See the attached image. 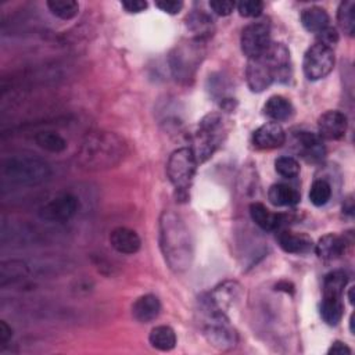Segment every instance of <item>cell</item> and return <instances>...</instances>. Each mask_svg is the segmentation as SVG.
<instances>
[{
	"label": "cell",
	"mask_w": 355,
	"mask_h": 355,
	"mask_svg": "<svg viewBox=\"0 0 355 355\" xmlns=\"http://www.w3.org/2000/svg\"><path fill=\"white\" fill-rule=\"evenodd\" d=\"M149 341L153 348L158 351H171L176 345V333L167 325H160L152 329Z\"/></svg>",
	"instance_id": "603a6c76"
},
{
	"label": "cell",
	"mask_w": 355,
	"mask_h": 355,
	"mask_svg": "<svg viewBox=\"0 0 355 355\" xmlns=\"http://www.w3.org/2000/svg\"><path fill=\"white\" fill-rule=\"evenodd\" d=\"M277 243L289 254H307L313 248V243L307 235L291 230H282L277 235Z\"/></svg>",
	"instance_id": "ac0fdd59"
},
{
	"label": "cell",
	"mask_w": 355,
	"mask_h": 355,
	"mask_svg": "<svg viewBox=\"0 0 355 355\" xmlns=\"http://www.w3.org/2000/svg\"><path fill=\"white\" fill-rule=\"evenodd\" d=\"M210 8L215 15L226 17L232 15V12L236 9V3L229 2V0H211Z\"/></svg>",
	"instance_id": "e575fe53"
},
{
	"label": "cell",
	"mask_w": 355,
	"mask_h": 355,
	"mask_svg": "<svg viewBox=\"0 0 355 355\" xmlns=\"http://www.w3.org/2000/svg\"><path fill=\"white\" fill-rule=\"evenodd\" d=\"M334 52L320 44L311 46L302 62V70L309 81H319L326 78L334 69Z\"/></svg>",
	"instance_id": "9c48e42d"
},
{
	"label": "cell",
	"mask_w": 355,
	"mask_h": 355,
	"mask_svg": "<svg viewBox=\"0 0 355 355\" xmlns=\"http://www.w3.org/2000/svg\"><path fill=\"white\" fill-rule=\"evenodd\" d=\"M331 197V186L325 179H318L311 185L309 200L315 207H323Z\"/></svg>",
	"instance_id": "4dcf8cb0"
},
{
	"label": "cell",
	"mask_w": 355,
	"mask_h": 355,
	"mask_svg": "<svg viewBox=\"0 0 355 355\" xmlns=\"http://www.w3.org/2000/svg\"><path fill=\"white\" fill-rule=\"evenodd\" d=\"M48 8L62 20H73L80 12V5L74 0H49Z\"/></svg>",
	"instance_id": "f546056e"
},
{
	"label": "cell",
	"mask_w": 355,
	"mask_h": 355,
	"mask_svg": "<svg viewBox=\"0 0 355 355\" xmlns=\"http://www.w3.org/2000/svg\"><path fill=\"white\" fill-rule=\"evenodd\" d=\"M251 219L266 232L275 230L280 225V215L269 211L262 203H253L250 206Z\"/></svg>",
	"instance_id": "7402d4cb"
},
{
	"label": "cell",
	"mask_w": 355,
	"mask_h": 355,
	"mask_svg": "<svg viewBox=\"0 0 355 355\" xmlns=\"http://www.w3.org/2000/svg\"><path fill=\"white\" fill-rule=\"evenodd\" d=\"M226 134L228 129L225 120L217 113L208 114L200 121L193 138V146L190 147L199 164L206 163L214 156L225 140Z\"/></svg>",
	"instance_id": "5b68a950"
},
{
	"label": "cell",
	"mask_w": 355,
	"mask_h": 355,
	"mask_svg": "<svg viewBox=\"0 0 355 355\" xmlns=\"http://www.w3.org/2000/svg\"><path fill=\"white\" fill-rule=\"evenodd\" d=\"M344 305L341 302V298L334 297H323L320 304V316L325 323L329 326H336L343 318Z\"/></svg>",
	"instance_id": "484cf974"
},
{
	"label": "cell",
	"mask_w": 355,
	"mask_h": 355,
	"mask_svg": "<svg viewBox=\"0 0 355 355\" xmlns=\"http://www.w3.org/2000/svg\"><path fill=\"white\" fill-rule=\"evenodd\" d=\"M271 44V28L266 21L253 23L242 33L240 45L248 60L262 56L269 49Z\"/></svg>",
	"instance_id": "30bf717a"
},
{
	"label": "cell",
	"mask_w": 355,
	"mask_h": 355,
	"mask_svg": "<svg viewBox=\"0 0 355 355\" xmlns=\"http://www.w3.org/2000/svg\"><path fill=\"white\" fill-rule=\"evenodd\" d=\"M27 273V266L23 262L19 261H9L3 262L0 266V279H2V284L6 283V280H16Z\"/></svg>",
	"instance_id": "1f68e13d"
},
{
	"label": "cell",
	"mask_w": 355,
	"mask_h": 355,
	"mask_svg": "<svg viewBox=\"0 0 355 355\" xmlns=\"http://www.w3.org/2000/svg\"><path fill=\"white\" fill-rule=\"evenodd\" d=\"M301 24L302 27L309 31V33H320L322 30H325L326 27H329V16L326 13L325 9L322 8H309L302 10L301 13Z\"/></svg>",
	"instance_id": "cb8c5ba5"
},
{
	"label": "cell",
	"mask_w": 355,
	"mask_h": 355,
	"mask_svg": "<svg viewBox=\"0 0 355 355\" xmlns=\"http://www.w3.org/2000/svg\"><path fill=\"white\" fill-rule=\"evenodd\" d=\"M128 154V143L114 132H92L77 153V164L85 171H104L118 165Z\"/></svg>",
	"instance_id": "7a4b0ae2"
},
{
	"label": "cell",
	"mask_w": 355,
	"mask_h": 355,
	"mask_svg": "<svg viewBox=\"0 0 355 355\" xmlns=\"http://www.w3.org/2000/svg\"><path fill=\"white\" fill-rule=\"evenodd\" d=\"M2 175L17 185L37 186L49 181L52 170L49 164L39 157L16 154L3 161Z\"/></svg>",
	"instance_id": "277c9868"
},
{
	"label": "cell",
	"mask_w": 355,
	"mask_h": 355,
	"mask_svg": "<svg viewBox=\"0 0 355 355\" xmlns=\"http://www.w3.org/2000/svg\"><path fill=\"white\" fill-rule=\"evenodd\" d=\"M297 152L307 161H320L325 157V146L322 138L312 132H297L294 135Z\"/></svg>",
	"instance_id": "9a60e30c"
},
{
	"label": "cell",
	"mask_w": 355,
	"mask_h": 355,
	"mask_svg": "<svg viewBox=\"0 0 355 355\" xmlns=\"http://www.w3.org/2000/svg\"><path fill=\"white\" fill-rule=\"evenodd\" d=\"M35 142L41 149L51 153H63L67 149L66 139L62 135L52 131L39 132L35 136Z\"/></svg>",
	"instance_id": "83f0119b"
},
{
	"label": "cell",
	"mask_w": 355,
	"mask_h": 355,
	"mask_svg": "<svg viewBox=\"0 0 355 355\" xmlns=\"http://www.w3.org/2000/svg\"><path fill=\"white\" fill-rule=\"evenodd\" d=\"M269 201L276 207H293L300 203V193L284 183H276L269 188Z\"/></svg>",
	"instance_id": "44dd1931"
},
{
	"label": "cell",
	"mask_w": 355,
	"mask_h": 355,
	"mask_svg": "<svg viewBox=\"0 0 355 355\" xmlns=\"http://www.w3.org/2000/svg\"><path fill=\"white\" fill-rule=\"evenodd\" d=\"M337 42H338V34L336 28L326 27L325 30L318 33V44L333 49V46L337 45Z\"/></svg>",
	"instance_id": "d590c367"
},
{
	"label": "cell",
	"mask_w": 355,
	"mask_h": 355,
	"mask_svg": "<svg viewBox=\"0 0 355 355\" xmlns=\"http://www.w3.org/2000/svg\"><path fill=\"white\" fill-rule=\"evenodd\" d=\"M156 8L167 15H178L183 9L182 0H157Z\"/></svg>",
	"instance_id": "8d00e7d4"
},
{
	"label": "cell",
	"mask_w": 355,
	"mask_h": 355,
	"mask_svg": "<svg viewBox=\"0 0 355 355\" xmlns=\"http://www.w3.org/2000/svg\"><path fill=\"white\" fill-rule=\"evenodd\" d=\"M188 27L196 34V39L204 41L212 33V19L204 12H194L188 17Z\"/></svg>",
	"instance_id": "4316f807"
},
{
	"label": "cell",
	"mask_w": 355,
	"mask_h": 355,
	"mask_svg": "<svg viewBox=\"0 0 355 355\" xmlns=\"http://www.w3.org/2000/svg\"><path fill=\"white\" fill-rule=\"evenodd\" d=\"M352 291H354V287H349V291H348V300H349V304H354V297H352Z\"/></svg>",
	"instance_id": "60d3db41"
},
{
	"label": "cell",
	"mask_w": 355,
	"mask_h": 355,
	"mask_svg": "<svg viewBox=\"0 0 355 355\" xmlns=\"http://www.w3.org/2000/svg\"><path fill=\"white\" fill-rule=\"evenodd\" d=\"M286 142V132L277 122H266L253 134V145L261 150L282 147Z\"/></svg>",
	"instance_id": "4fadbf2b"
},
{
	"label": "cell",
	"mask_w": 355,
	"mask_h": 355,
	"mask_svg": "<svg viewBox=\"0 0 355 355\" xmlns=\"http://www.w3.org/2000/svg\"><path fill=\"white\" fill-rule=\"evenodd\" d=\"M160 247L174 272H185L193 262V240L185 221L174 211H164L160 218Z\"/></svg>",
	"instance_id": "6da1fadb"
},
{
	"label": "cell",
	"mask_w": 355,
	"mask_h": 355,
	"mask_svg": "<svg viewBox=\"0 0 355 355\" xmlns=\"http://www.w3.org/2000/svg\"><path fill=\"white\" fill-rule=\"evenodd\" d=\"M110 244L116 251L121 254L132 255L140 250L142 240L135 230L120 226L110 233Z\"/></svg>",
	"instance_id": "2e32d148"
},
{
	"label": "cell",
	"mask_w": 355,
	"mask_h": 355,
	"mask_svg": "<svg viewBox=\"0 0 355 355\" xmlns=\"http://www.w3.org/2000/svg\"><path fill=\"white\" fill-rule=\"evenodd\" d=\"M347 273L341 269L327 273L323 280V297L341 298L344 289L347 286Z\"/></svg>",
	"instance_id": "d4e9b609"
},
{
	"label": "cell",
	"mask_w": 355,
	"mask_h": 355,
	"mask_svg": "<svg viewBox=\"0 0 355 355\" xmlns=\"http://www.w3.org/2000/svg\"><path fill=\"white\" fill-rule=\"evenodd\" d=\"M345 251V242L343 237L329 233L319 239L315 244V253L320 260L333 261L340 258Z\"/></svg>",
	"instance_id": "d6986e66"
},
{
	"label": "cell",
	"mask_w": 355,
	"mask_h": 355,
	"mask_svg": "<svg viewBox=\"0 0 355 355\" xmlns=\"http://www.w3.org/2000/svg\"><path fill=\"white\" fill-rule=\"evenodd\" d=\"M161 312V302L154 294H145L139 297L132 305V315L140 323H149L158 318Z\"/></svg>",
	"instance_id": "e0dca14e"
},
{
	"label": "cell",
	"mask_w": 355,
	"mask_h": 355,
	"mask_svg": "<svg viewBox=\"0 0 355 355\" xmlns=\"http://www.w3.org/2000/svg\"><path fill=\"white\" fill-rule=\"evenodd\" d=\"M318 131L322 139L338 140L345 135L347 117L337 110H329L319 117Z\"/></svg>",
	"instance_id": "5bb4252c"
},
{
	"label": "cell",
	"mask_w": 355,
	"mask_h": 355,
	"mask_svg": "<svg viewBox=\"0 0 355 355\" xmlns=\"http://www.w3.org/2000/svg\"><path fill=\"white\" fill-rule=\"evenodd\" d=\"M121 5L125 9V12L132 15L142 13L147 9V2H143V0H125Z\"/></svg>",
	"instance_id": "74e56055"
},
{
	"label": "cell",
	"mask_w": 355,
	"mask_h": 355,
	"mask_svg": "<svg viewBox=\"0 0 355 355\" xmlns=\"http://www.w3.org/2000/svg\"><path fill=\"white\" fill-rule=\"evenodd\" d=\"M290 77V52L283 44H271L269 49L257 59H250L246 69V81L251 92L260 93L275 81H287Z\"/></svg>",
	"instance_id": "3957f363"
},
{
	"label": "cell",
	"mask_w": 355,
	"mask_h": 355,
	"mask_svg": "<svg viewBox=\"0 0 355 355\" xmlns=\"http://www.w3.org/2000/svg\"><path fill=\"white\" fill-rule=\"evenodd\" d=\"M275 170L276 172L287 179H293L300 174V164L295 158L289 157V156H283L279 157L275 161Z\"/></svg>",
	"instance_id": "d6a6232c"
},
{
	"label": "cell",
	"mask_w": 355,
	"mask_h": 355,
	"mask_svg": "<svg viewBox=\"0 0 355 355\" xmlns=\"http://www.w3.org/2000/svg\"><path fill=\"white\" fill-rule=\"evenodd\" d=\"M12 336H13V330L8 325V322L5 320L0 322V343H2V345H6L12 338Z\"/></svg>",
	"instance_id": "ab89813d"
},
{
	"label": "cell",
	"mask_w": 355,
	"mask_h": 355,
	"mask_svg": "<svg viewBox=\"0 0 355 355\" xmlns=\"http://www.w3.org/2000/svg\"><path fill=\"white\" fill-rule=\"evenodd\" d=\"M203 42L200 39L188 41L172 51L170 63L172 74L178 81L189 82L194 77L204 55Z\"/></svg>",
	"instance_id": "52a82bcc"
},
{
	"label": "cell",
	"mask_w": 355,
	"mask_h": 355,
	"mask_svg": "<svg viewBox=\"0 0 355 355\" xmlns=\"http://www.w3.org/2000/svg\"><path fill=\"white\" fill-rule=\"evenodd\" d=\"M78 199L71 193H62L39 210V217L49 222H67L78 211Z\"/></svg>",
	"instance_id": "8fae6325"
},
{
	"label": "cell",
	"mask_w": 355,
	"mask_h": 355,
	"mask_svg": "<svg viewBox=\"0 0 355 355\" xmlns=\"http://www.w3.org/2000/svg\"><path fill=\"white\" fill-rule=\"evenodd\" d=\"M293 106L291 103L283 96H272L264 106V114L272 122H282L289 120L293 116Z\"/></svg>",
	"instance_id": "ffe728a7"
},
{
	"label": "cell",
	"mask_w": 355,
	"mask_h": 355,
	"mask_svg": "<svg viewBox=\"0 0 355 355\" xmlns=\"http://www.w3.org/2000/svg\"><path fill=\"white\" fill-rule=\"evenodd\" d=\"M197 164L199 163L190 147L178 149L171 154L167 164V174L179 199H188Z\"/></svg>",
	"instance_id": "8992f818"
},
{
	"label": "cell",
	"mask_w": 355,
	"mask_h": 355,
	"mask_svg": "<svg viewBox=\"0 0 355 355\" xmlns=\"http://www.w3.org/2000/svg\"><path fill=\"white\" fill-rule=\"evenodd\" d=\"M327 354L329 355H349L351 354V348L347 344L341 343V341H334L330 345V348L327 349Z\"/></svg>",
	"instance_id": "f35d334b"
},
{
	"label": "cell",
	"mask_w": 355,
	"mask_h": 355,
	"mask_svg": "<svg viewBox=\"0 0 355 355\" xmlns=\"http://www.w3.org/2000/svg\"><path fill=\"white\" fill-rule=\"evenodd\" d=\"M337 21L340 28L349 37L355 33V3L352 0L341 2L337 10Z\"/></svg>",
	"instance_id": "f1b7e54d"
},
{
	"label": "cell",
	"mask_w": 355,
	"mask_h": 355,
	"mask_svg": "<svg viewBox=\"0 0 355 355\" xmlns=\"http://www.w3.org/2000/svg\"><path fill=\"white\" fill-rule=\"evenodd\" d=\"M349 330L354 334V315H351V318H349Z\"/></svg>",
	"instance_id": "b9f144b4"
},
{
	"label": "cell",
	"mask_w": 355,
	"mask_h": 355,
	"mask_svg": "<svg viewBox=\"0 0 355 355\" xmlns=\"http://www.w3.org/2000/svg\"><path fill=\"white\" fill-rule=\"evenodd\" d=\"M206 312V320L203 326V333L207 341L221 351H228L236 347L239 337L236 330L230 326L225 313L214 311L203 305Z\"/></svg>",
	"instance_id": "ba28073f"
},
{
	"label": "cell",
	"mask_w": 355,
	"mask_h": 355,
	"mask_svg": "<svg viewBox=\"0 0 355 355\" xmlns=\"http://www.w3.org/2000/svg\"><path fill=\"white\" fill-rule=\"evenodd\" d=\"M240 295L242 286L237 282H225L208 293L203 300V305L226 315V312L239 301Z\"/></svg>",
	"instance_id": "7c38bea8"
},
{
	"label": "cell",
	"mask_w": 355,
	"mask_h": 355,
	"mask_svg": "<svg viewBox=\"0 0 355 355\" xmlns=\"http://www.w3.org/2000/svg\"><path fill=\"white\" fill-rule=\"evenodd\" d=\"M237 12L242 17L247 19H255L261 16L264 10V3L260 2V0H243V2L236 5Z\"/></svg>",
	"instance_id": "836d02e7"
}]
</instances>
